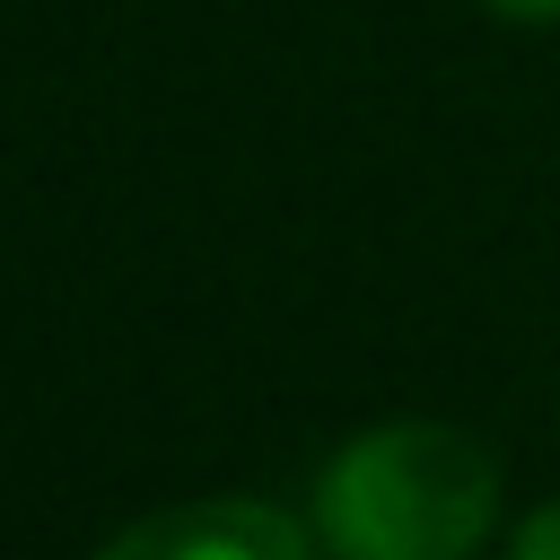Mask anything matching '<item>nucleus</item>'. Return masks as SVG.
I'll return each mask as SVG.
<instances>
[{
	"mask_svg": "<svg viewBox=\"0 0 560 560\" xmlns=\"http://www.w3.org/2000/svg\"><path fill=\"white\" fill-rule=\"evenodd\" d=\"M88 560H324L315 525L289 516L280 499L254 490H219V499H175L131 516L122 534H105Z\"/></svg>",
	"mask_w": 560,
	"mask_h": 560,
	"instance_id": "2",
	"label": "nucleus"
},
{
	"mask_svg": "<svg viewBox=\"0 0 560 560\" xmlns=\"http://www.w3.org/2000/svg\"><path fill=\"white\" fill-rule=\"evenodd\" d=\"M499 455L464 420H376L315 472L306 525L324 560H481L499 525Z\"/></svg>",
	"mask_w": 560,
	"mask_h": 560,
	"instance_id": "1",
	"label": "nucleus"
},
{
	"mask_svg": "<svg viewBox=\"0 0 560 560\" xmlns=\"http://www.w3.org/2000/svg\"><path fill=\"white\" fill-rule=\"evenodd\" d=\"M490 18H516V26H560V0H481Z\"/></svg>",
	"mask_w": 560,
	"mask_h": 560,
	"instance_id": "4",
	"label": "nucleus"
},
{
	"mask_svg": "<svg viewBox=\"0 0 560 560\" xmlns=\"http://www.w3.org/2000/svg\"><path fill=\"white\" fill-rule=\"evenodd\" d=\"M508 560H560V499H542V508L508 534Z\"/></svg>",
	"mask_w": 560,
	"mask_h": 560,
	"instance_id": "3",
	"label": "nucleus"
}]
</instances>
